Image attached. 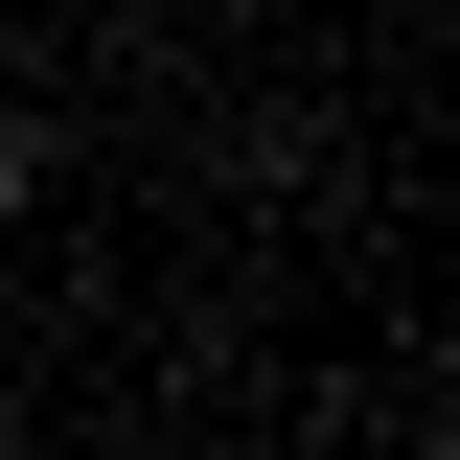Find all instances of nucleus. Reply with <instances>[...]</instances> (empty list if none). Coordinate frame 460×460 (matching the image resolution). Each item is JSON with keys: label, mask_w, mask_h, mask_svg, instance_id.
Segmentation results:
<instances>
[{"label": "nucleus", "mask_w": 460, "mask_h": 460, "mask_svg": "<svg viewBox=\"0 0 460 460\" xmlns=\"http://www.w3.org/2000/svg\"><path fill=\"white\" fill-rule=\"evenodd\" d=\"M0 208H23V115H0Z\"/></svg>", "instance_id": "nucleus-1"}]
</instances>
